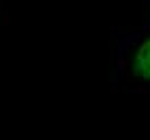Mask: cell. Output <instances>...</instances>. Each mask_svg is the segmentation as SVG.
Returning <instances> with one entry per match:
<instances>
[{
    "label": "cell",
    "instance_id": "1",
    "mask_svg": "<svg viewBox=\"0 0 150 140\" xmlns=\"http://www.w3.org/2000/svg\"><path fill=\"white\" fill-rule=\"evenodd\" d=\"M118 66L133 81L150 85V28L127 41V49H121Z\"/></svg>",
    "mask_w": 150,
    "mask_h": 140
}]
</instances>
